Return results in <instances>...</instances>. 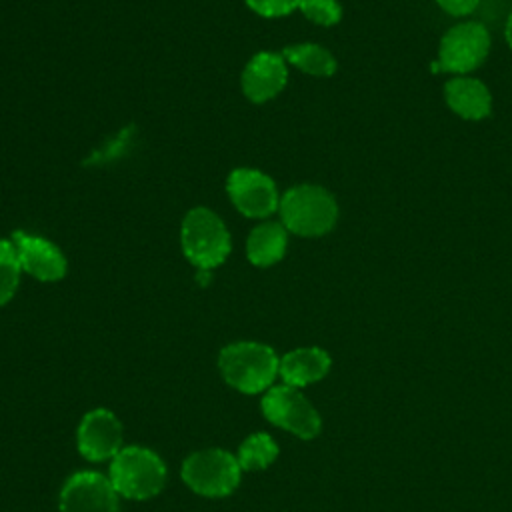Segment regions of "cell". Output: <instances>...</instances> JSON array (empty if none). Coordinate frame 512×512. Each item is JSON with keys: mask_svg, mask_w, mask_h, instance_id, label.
<instances>
[{"mask_svg": "<svg viewBox=\"0 0 512 512\" xmlns=\"http://www.w3.org/2000/svg\"><path fill=\"white\" fill-rule=\"evenodd\" d=\"M218 370L230 388L242 394H264L278 378L280 358L268 344L240 340L220 350Z\"/></svg>", "mask_w": 512, "mask_h": 512, "instance_id": "cell-1", "label": "cell"}, {"mask_svg": "<svg viewBox=\"0 0 512 512\" xmlns=\"http://www.w3.org/2000/svg\"><path fill=\"white\" fill-rule=\"evenodd\" d=\"M166 464L148 446H124L108 466V478L116 492L128 500H150L166 486Z\"/></svg>", "mask_w": 512, "mask_h": 512, "instance_id": "cell-2", "label": "cell"}, {"mask_svg": "<svg viewBox=\"0 0 512 512\" xmlns=\"http://www.w3.org/2000/svg\"><path fill=\"white\" fill-rule=\"evenodd\" d=\"M282 226L298 236L316 238L330 232L338 220L334 196L316 184H298L284 192L278 204Z\"/></svg>", "mask_w": 512, "mask_h": 512, "instance_id": "cell-3", "label": "cell"}, {"mask_svg": "<svg viewBox=\"0 0 512 512\" xmlns=\"http://www.w3.org/2000/svg\"><path fill=\"white\" fill-rule=\"evenodd\" d=\"M242 466L226 448L194 450L182 460L180 478L198 496L224 498L230 496L242 478Z\"/></svg>", "mask_w": 512, "mask_h": 512, "instance_id": "cell-4", "label": "cell"}, {"mask_svg": "<svg viewBox=\"0 0 512 512\" xmlns=\"http://www.w3.org/2000/svg\"><path fill=\"white\" fill-rule=\"evenodd\" d=\"M180 242L186 258L198 270L216 268L230 254V234L208 208H194L184 216Z\"/></svg>", "mask_w": 512, "mask_h": 512, "instance_id": "cell-5", "label": "cell"}, {"mask_svg": "<svg viewBox=\"0 0 512 512\" xmlns=\"http://www.w3.org/2000/svg\"><path fill=\"white\" fill-rule=\"evenodd\" d=\"M260 410L270 424L294 434L300 440H312L322 432L320 412L300 392V388L284 382L274 384L262 394Z\"/></svg>", "mask_w": 512, "mask_h": 512, "instance_id": "cell-6", "label": "cell"}, {"mask_svg": "<svg viewBox=\"0 0 512 512\" xmlns=\"http://www.w3.org/2000/svg\"><path fill=\"white\" fill-rule=\"evenodd\" d=\"M60 512H120V494L108 474L78 470L70 474L58 494Z\"/></svg>", "mask_w": 512, "mask_h": 512, "instance_id": "cell-7", "label": "cell"}, {"mask_svg": "<svg viewBox=\"0 0 512 512\" xmlns=\"http://www.w3.org/2000/svg\"><path fill=\"white\" fill-rule=\"evenodd\" d=\"M490 50V34L480 22H460L440 40L438 68L466 76L478 68Z\"/></svg>", "mask_w": 512, "mask_h": 512, "instance_id": "cell-8", "label": "cell"}, {"mask_svg": "<svg viewBox=\"0 0 512 512\" xmlns=\"http://www.w3.org/2000/svg\"><path fill=\"white\" fill-rule=\"evenodd\" d=\"M120 418L108 408L88 410L76 428V448L88 462L112 460L124 448Z\"/></svg>", "mask_w": 512, "mask_h": 512, "instance_id": "cell-9", "label": "cell"}, {"mask_svg": "<svg viewBox=\"0 0 512 512\" xmlns=\"http://www.w3.org/2000/svg\"><path fill=\"white\" fill-rule=\"evenodd\" d=\"M232 204L250 218H266L278 210L280 198L270 176L254 168H236L226 180Z\"/></svg>", "mask_w": 512, "mask_h": 512, "instance_id": "cell-10", "label": "cell"}, {"mask_svg": "<svg viewBox=\"0 0 512 512\" xmlns=\"http://www.w3.org/2000/svg\"><path fill=\"white\" fill-rule=\"evenodd\" d=\"M12 244L20 268L42 282H56L66 274V258L56 244L46 238L16 230L12 234Z\"/></svg>", "mask_w": 512, "mask_h": 512, "instance_id": "cell-11", "label": "cell"}, {"mask_svg": "<svg viewBox=\"0 0 512 512\" xmlns=\"http://www.w3.org/2000/svg\"><path fill=\"white\" fill-rule=\"evenodd\" d=\"M288 70L282 54L258 52L242 72V90L252 102L274 98L286 84Z\"/></svg>", "mask_w": 512, "mask_h": 512, "instance_id": "cell-12", "label": "cell"}, {"mask_svg": "<svg viewBox=\"0 0 512 512\" xmlns=\"http://www.w3.org/2000/svg\"><path fill=\"white\" fill-rule=\"evenodd\" d=\"M332 366V358L324 348L302 346L286 352L280 358L278 376L284 384L294 388H304L322 380Z\"/></svg>", "mask_w": 512, "mask_h": 512, "instance_id": "cell-13", "label": "cell"}, {"mask_svg": "<svg viewBox=\"0 0 512 512\" xmlns=\"http://www.w3.org/2000/svg\"><path fill=\"white\" fill-rule=\"evenodd\" d=\"M444 98L452 112L464 120H482L492 110V96L484 82L470 76H456L446 82Z\"/></svg>", "mask_w": 512, "mask_h": 512, "instance_id": "cell-14", "label": "cell"}, {"mask_svg": "<svg viewBox=\"0 0 512 512\" xmlns=\"http://www.w3.org/2000/svg\"><path fill=\"white\" fill-rule=\"evenodd\" d=\"M288 246V230L282 222H264L256 226L246 240V256L254 266L266 268L282 260Z\"/></svg>", "mask_w": 512, "mask_h": 512, "instance_id": "cell-15", "label": "cell"}, {"mask_svg": "<svg viewBox=\"0 0 512 512\" xmlns=\"http://www.w3.org/2000/svg\"><path fill=\"white\" fill-rule=\"evenodd\" d=\"M282 58L286 62H290L292 66L300 68L306 74L312 76H332L336 72V60L334 56L318 46V44H294V46H286L282 50Z\"/></svg>", "mask_w": 512, "mask_h": 512, "instance_id": "cell-16", "label": "cell"}, {"mask_svg": "<svg viewBox=\"0 0 512 512\" xmlns=\"http://www.w3.org/2000/svg\"><path fill=\"white\" fill-rule=\"evenodd\" d=\"M278 444L266 432H254L246 436L236 452V458L244 472H256L268 468L278 458Z\"/></svg>", "mask_w": 512, "mask_h": 512, "instance_id": "cell-17", "label": "cell"}, {"mask_svg": "<svg viewBox=\"0 0 512 512\" xmlns=\"http://www.w3.org/2000/svg\"><path fill=\"white\" fill-rule=\"evenodd\" d=\"M20 262L12 240L0 238V306L8 304L20 284Z\"/></svg>", "mask_w": 512, "mask_h": 512, "instance_id": "cell-18", "label": "cell"}, {"mask_svg": "<svg viewBox=\"0 0 512 512\" xmlns=\"http://www.w3.org/2000/svg\"><path fill=\"white\" fill-rule=\"evenodd\" d=\"M302 14L320 26H334L342 18L338 0H300Z\"/></svg>", "mask_w": 512, "mask_h": 512, "instance_id": "cell-19", "label": "cell"}, {"mask_svg": "<svg viewBox=\"0 0 512 512\" xmlns=\"http://www.w3.org/2000/svg\"><path fill=\"white\" fill-rule=\"evenodd\" d=\"M248 8L266 18L286 16L300 6V0H246Z\"/></svg>", "mask_w": 512, "mask_h": 512, "instance_id": "cell-20", "label": "cell"}, {"mask_svg": "<svg viewBox=\"0 0 512 512\" xmlns=\"http://www.w3.org/2000/svg\"><path fill=\"white\" fill-rule=\"evenodd\" d=\"M436 2L450 16H466L476 10L480 0H436Z\"/></svg>", "mask_w": 512, "mask_h": 512, "instance_id": "cell-21", "label": "cell"}, {"mask_svg": "<svg viewBox=\"0 0 512 512\" xmlns=\"http://www.w3.org/2000/svg\"><path fill=\"white\" fill-rule=\"evenodd\" d=\"M506 42L512 48V12H510V16L506 20Z\"/></svg>", "mask_w": 512, "mask_h": 512, "instance_id": "cell-22", "label": "cell"}]
</instances>
